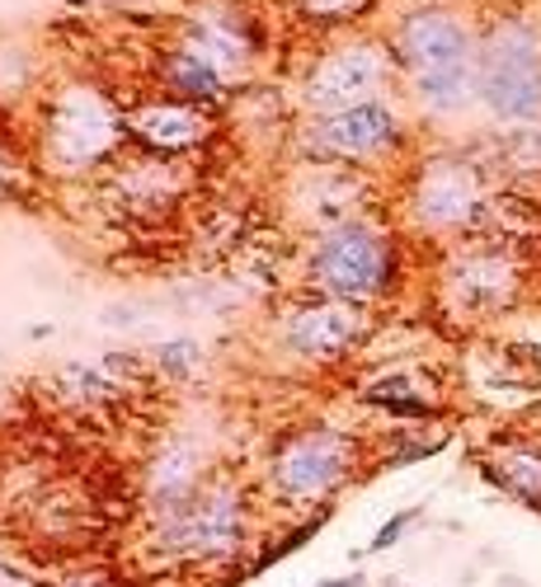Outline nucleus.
<instances>
[{
	"label": "nucleus",
	"instance_id": "obj_22",
	"mask_svg": "<svg viewBox=\"0 0 541 587\" xmlns=\"http://www.w3.org/2000/svg\"><path fill=\"white\" fill-rule=\"evenodd\" d=\"M57 587H119V583L104 578V574H90V578H67V583H57Z\"/></svg>",
	"mask_w": 541,
	"mask_h": 587
},
{
	"label": "nucleus",
	"instance_id": "obj_11",
	"mask_svg": "<svg viewBox=\"0 0 541 587\" xmlns=\"http://www.w3.org/2000/svg\"><path fill=\"white\" fill-rule=\"evenodd\" d=\"M283 348L302 362H339L358 339L368 334V306H353V301H335V296H316L302 301L283 315Z\"/></svg>",
	"mask_w": 541,
	"mask_h": 587
},
{
	"label": "nucleus",
	"instance_id": "obj_13",
	"mask_svg": "<svg viewBox=\"0 0 541 587\" xmlns=\"http://www.w3.org/2000/svg\"><path fill=\"white\" fill-rule=\"evenodd\" d=\"M179 47L189 57H199L203 66H212L217 76H240L250 66L255 47H259V29L250 20H240L232 10H212L203 20H189L184 33H179Z\"/></svg>",
	"mask_w": 541,
	"mask_h": 587
},
{
	"label": "nucleus",
	"instance_id": "obj_2",
	"mask_svg": "<svg viewBox=\"0 0 541 587\" xmlns=\"http://www.w3.org/2000/svg\"><path fill=\"white\" fill-rule=\"evenodd\" d=\"M475 99L508 127L541 123V33L532 20L508 14L475 43Z\"/></svg>",
	"mask_w": 541,
	"mask_h": 587
},
{
	"label": "nucleus",
	"instance_id": "obj_17",
	"mask_svg": "<svg viewBox=\"0 0 541 587\" xmlns=\"http://www.w3.org/2000/svg\"><path fill=\"white\" fill-rule=\"evenodd\" d=\"M53 381H57L61 399H76V405H104V399L119 395V385H113V376H109V366H90V362H67Z\"/></svg>",
	"mask_w": 541,
	"mask_h": 587
},
{
	"label": "nucleus",
	"instance_id": "obj_18",
	"mask_svg": "<svg viewBox=\"0 0 541 587\" xmlns=\"http://www.w3.org/2000/svg\"><path fill=\"white\" fill-rule=\"evenodd\" d=\"M499 160L508 165V174H541V123L514 127L499 137Z\"/></svg>",
	"mask_w": 541,
	"mask_h": 587
},
{
	"label": "nucleus",
	"instance_id": "obj_10",
	"mask_svg": "<svg viewBox=\"0 0 541 587\" xmlns=\"http://www.w3.org/2000/svg\"><path fill=\"white\" fill-rule=\"evenodd\" d=\"M391 53H396V66L405 71V80H419V76L475 66V38L462 14L442 5H424V10L401 14L396 33H391Z\"/></svg>",
	"mask_w": 541,
	"mask_h": 587
},
{
	"label": "nucleus",
	"instance_id": "obj_9",
	"mask_svg": "<svg viewBox=\"0 0 541 587\" xmlns=\"http://www.w3.org/2000/svg\"><path fill=\"white\" fill-rule=\"evenodd\" d=\"M405 146V123L391 109V99H368L358 109H343L335 117H316L306 132V150L330 165H376Z\"/></svg>",
	"mask_w": 541,
	"mask_h": 587
},
{
	"label": "nucleus",
	"instance_id": "obj_24",
	"mask_svg": "<svg viewBox=\"0 0 541 587\" xmlns=\"http://www.w3.org/2000/svg\"><path fill=\"white\" fill-rule=\"evenodd\" d=\"M522 424L532 428V438H541V399H537V405H532L528 414H522Z\"/></svg>",
	"mask_w": 541,
	"mask_h": 587
},
{
	"label": "nucleus",
	"instance_id": "obj_21",
	"mask_svg": "<svg viewBox=\"0 0 541 587\" xmlns=\"http://www.w3.org/2000/svg\"><path fill=\"white\" fill-rule=\"evenodd\" d=\"M424 522V508H405V512H391L382 527L372 531V541H368V555H386V550H396L409 531H415Z\"/></svg>",
	"mask_w": 541,
	"mask_h": 587
},
{
	"label": "nucleus",
	"instance_id": "obj_5",
	"mask_svg": "<svg viewBox=\"0 0 541 587\" xmlns=\"http://www.w3.org/2000/svg\"><path fill=\"white\" fill-rule=\"evenodd\" d=\"M405 212L429 235H462V230H481L495 216V203H489L481 165H471L462 156H433L409 174Z\"/></svg>",
	"mask_w": 541,
	"mask_h": 587
},
{
	"label": "nucleus",
	"instance_id": "obj_14",
	"mask_svg": "<svg viewBox=\"0 0 541 587\" xmlns=\"http://www.w3.org/2000/svg\"><path fill=\"white\" fill-rule=\"evenodd\" d=\"M475 465H481L485 484L518 498L522 508L541 512V438H499L489 451L475 456Z\"/></svg>",
	"mask_w": 541,
	"mask_h": 587
},
{
	"label": "nucleus",
	"instance_id": "obj_3",
	"mask_svg": "<svg viewBox=\"0 0 541 587\" xmlns=\"http://www.w3.org/2000/svg\"><path fill=\"white\" fill-rule=\"evenodd\" d=\"M250 541V503L236 484L207 479L179 503L170 517H156V550L179 564H226Z\"/></svg>",
	"mask_w": 541,
	"mask_h": 587
},
{
	"label": "nucleus",
	"instance_id": "obj_25",
	"mask_svg": "<svg viewBox=\"0 0 541 587\" xmlns=\"http://www.w3.org/2000/svg\"><path fill=\"white\" fill-rule=\"evenodd\" d=\"M495 587H532V583H528V578H514V574H504Z\"/></svg>",
	"mask_w": 541,
	"mask_h": 587
},
{
	"label": "nucleus",
	"instance_id": "obj_20",
	"mask_svg": "<svg viewBox=\"0 0 541 587\" xmlns=\"http://www.w3.org/2000/svg\"><path fill=\"white\" fill-rule=\"evenodd\" d=\"M297 14L306 24H320V29H339V24H353L358 14H368L372 0H292Z\"/></svg>",
	"mask_w": 541,
	"mask_h": 587
},
{
	"label": "nucleus",
	"instance_id": "obj_12",
	"mask_svg": "<svg viewBox=\"0 0 541 587\" xmlns=\"http://www.w3.org/2000/svg\"><path fill=\"white\" fill-rule=\"evenodd\" d=\"M127 137L137 146L156 150V156H184V150L212 142V117L203 104H189V99H146V104L127 109Z\"/></svg>",
	"mask_w": 541,
	"mask_h": 587
},
{
	"label": "nucleus",
	"instance_id": "obj_15",
	"mask_svg": "<svg viewBox=\"0 0 541 587\" xmlns=\"http://www.w3.org/2000/svg\"><path fill=\"white\" fill-rule=\"evenodd\" d=\"M199 461H193L189 442H166L146 465V503H151V522L156 517H170L179 503H189L199 489Z\"/></svg>",
	"mask_w": 541,
	"mask_h": 587
},
{
	"label": "nucleus",
	"instance_id": "obj_8",
	"mask_svg": "<svg viewBox=\"0 0 541 587\" xmlns=\"http://www.w3.org/2000/svg\"><path fill=\"white\" fill-rule=\"evenodd\" d=\"M442 292L457 311L466 315H504L514 311L522 292H528V268H522L518 249L504 240H481L457 249L442 268Z\"/></svg>",
	"mask_w": 541,
	"mask_h": 587
},
{
	"label": "nucleus",
	"instance_id": "obj_6",
	"mask_svg": "<svg viewBox=\"0 0 541 587\" xmlns=\"http://www.w3.org/2000/svg\"><path fill=\"white\" fill-rule=\"evenodd\" d=\"M396 53L376 38H349L320 53L306 71L302 99L316 117H335L343 109H358L368 99H386V86L396 76Z\"/></svg>",
	"mask_w": 541,
	"mask_h": 587
},
{
	"label": "nucleus",
	"instance_id": "obj_16",
	"mask_svg": "<svg viewBox=\"0 0 541 587\" xmlns=\"http://www.w3.org/2000/svg\"><path fill=\"white\" fill-rule=\"evenodd\" d=\"M160 71H166V90L174 99H189V104H203V109H217L226 94H232V80L217 76L212 66H203L199 57H189L184 47H174V53L160 61Z\"/></svg>",
	"mask_w": 541,
	"mask_h": 587
},
{
	"label": "nucleus",
	"instance_id": "obj_23",
	"mask_svg": "<svg viewBox=\"0 0 541 587\" xmlns=\"http://www.w3.org/2000/svg\"><path fill=\"white\" fill-rule=\"evenodd\" d=\"M316 587H363V574H339V578H320Z\"/></svg>",
	"mask_w": 541,
	"mask_h": 587
},
{
	"label": "nucleus",
	"instance_id": "obj_19",
	"mask_svg": "<svg viewBox=\"0 0 541 587\" xmlns=\"http://www.w3.org/2000/svg\"><path fill=\"white\" fill-rule=\"evenodd\" d=\"M151 358H156L160 372L174 376V381H193V376L203 372V362H207V358H203V348L193 343V339H166V343H160V348L151 352Z\"/></svg>",
	"mask_w": 541,
	"mask_h": 587
},
{
	"label": "nucleus",
	"instance_id": "obj_7",
	"mask_svg": "<svg viewBox=\"0 0 541 587\" xmlns=\"http://www.w3.org/2000/svg\"><path fill=\"white\" fill-rule=\"evenodd\" d=\"M358 470V442L349 432H297L273 451L269 461V484L278 498L288 503H330Z\"/></svg>",
	"mask_w": 541,
	"mask_h": 587
},
{
	"label": "nucleus",
	"instance_id": "obj_4",
	"mask_svg": "<svg viewBox=\"0 0 541 587\" xmlns=\"http://www.w3.org/2000/svg\"><path fill=\"white\" fill-rule=\"evenodd\" d=\"M127 137V117L113 109V99L90 90V86H67L53 109H47L43 146L53 170L61 174H86L94 165H104Z\"/></svg>",
	"mask_w": 541,
	"mask_h": 587
},
{
	"label": "nucleus",
	"instance_id": "obj_1",
	"mask_svg": "<svg viewBox=\"0 0 541 587\" xmlns=\"http://www.w3.org/2000/svg\"><path fill=\"white\" fill-rule=\"evenodd\" d=\"M401 273H405V249L396 245V235L376 222H363V216L320 230L306 255V278L316 296L353 301V306L396 296Z\"/></svg>",
	"mask_w": 541,
	"mask_h": 587
}]
</instances>
